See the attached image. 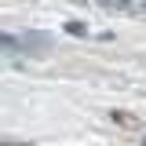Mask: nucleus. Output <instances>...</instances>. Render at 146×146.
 I'll return each instance as SVG.
<instances>
[{
	"instance_id": "obj_2",
	"label": "nucleus",
	"mask_w": 146,
	"mask_h": 146,
	"mask_svg": "<svg viewBox=\"0 0 146 146\" xmlns=\"http://www.w3.org/2000/svg\"><path fill=\"white\" fill-rule=\"evenodd\" d=\"M143 143H146V135H143Z\"/></svg>"
},
{
	"instance_id": "obj_1",
	"label": "nucleus",
	"mask_w": 146,
	"mask_h": 146,
	"mask_svg": "<svg viewBox=\"0 0 146 146\" xmlns=\"http://www.w3.org/2000/svg\"><path fill=\"white\" fill-rule=\"evenodd\" d=\"M66 29H70L73 36H84V33H88V29H84V26H80V22H70V26H66Z\"/></svg>"
}]
</instances>
